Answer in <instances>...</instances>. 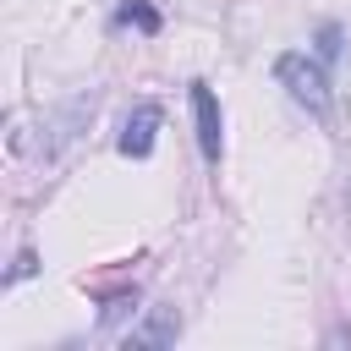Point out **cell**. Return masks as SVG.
<instances>
[{
	"mask_svg": "<svg viewBox=\"0 0 351 351\" xmlns=\"http://www.w3.org/2000/svg\"><path fill=\"white\" fill-rule=\"evenodd\" d=\"M274 82L307 110V115H329V77H324V66L313 60V55H302V49H285L280 60H274Z\"/></svg>",
	"mask_w": 351,
	"mask_h": 351,
	"instance_id": "cell-1",
	"label": "cell"
},
{
	"mask_svg": "<svg viewBox=\"0 0 351 351\" xmlns=\"http://www.w3.org/2000/svg\"><path fill=\"white\" fill-rule=\"evenodd\" d=\"M192 126H197V148L208 165H219L225 154V115H219V99L208 82H192Z\"/></svg>",
	"mask_w": 351,
	"mask_h": 351,
	"instance_id": "cell-2",
	"label": "cell"
},
{
	"mask_svg": "<svg viewBox=\"0 0 351 351\" xmlns=\"http://www.w3.org/2000/svg\"><path fill=\"white\" fill-rule=\"evenodd\" d=\"M159 126H165V110H159L154 99H143V104H132V115L121 121L115 148H121L126 159H148V154H154V143H159Z\"/></svg>",
	"mask_w": 351,
	"mask_h": 351,
	"instance_id": "cell-3",
	"label": "cell"
},
{
	"mask_svg": "<svg viewBox=\"0 0 351 351\" xmlns=\"http://www.w3.org/2000/svg\"><path fill=\"white\" fill-rule=\"evenodd\" d=\"M181 335V313L176 307H148V324L126 335V346H170Z\"/></svg>",
	"mask_w": 351,
	"mask_h": 351,
	"instance_id": "cell-4",
	"label": "cell"
},
{
	"mask_svg": "<svg viewBox=\"0 0 351 351\" xmlns=\"http://www.w3.org/2000/svg\"><path fill=\"white\" fill-rule=\"evenodd\" d=\"M110 27H137V33H159L165 27V16L148 5V0H121L115 5V16H110Z\"/></svg>",
	"mask_w": 351,
	"mask_h": 351,
	"instance_id": "cell-5",
	"label": "cell"
},
{
	"mask_svg": "<svg viewBox=\"0 0 351 351\" xmlns=\"http://www.w3.org/2000/svg\"><path fill=\"white\" fill-rule=\"evenodd\" d=\"M340 38H346L340 22H324L318 27V60H340Z\"/></svg>",
	"mask_w": 351,
	"mask_h": 351,
	"instance_id": "cell-6",
	"label": "cell"
},
{
	"mask_svg": "<svg viewBox=\"0 0 351 351\" xmlns=\"http://www.w3.org/2000/svg\"><path fill=\"white\" fill-rule=\"evenodd\" d=\"M132 307H137V296H115V302H110V307H104V313H99V324H104V329H110V324H121V318H126V313H132Z\"/></svg>",
	"mask_w": 351,
	"mask_h": 351,
	"instance_id": "cell-7",
	"label": "cell"
},
{
	"mask_svg": "<svg viewBox=\"0 0 351 351\" xmlns=\"http://www.w3.org/2000/svg\"><path fill=\"white\" fill-rule=\"evenodd\" d=\"M33 269H38V258H33L27 247H22V252H16V263H11V274H5V285H16V280H27Z\"/></svg>",
	"mask_w": 351,
	"mask_h": 351,
	"instance_id": "cell-8",
	"label": "cell"
}]
</instances>
